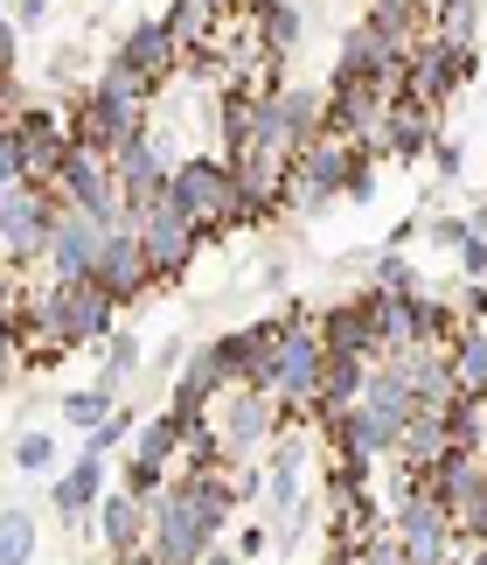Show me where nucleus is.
<instances>
[{"instance_id": "1", "label": "nucleus", "mask_w": 487, "mask_h": 565, "mask_svg": "<svg viewBox=\"0 0 487 565\" xmlns=\"http://www.w3.org/2000/svg\"><path fill=\"white\" fill-rule=\"evenodd\" d=\"M167 203L182 210L203 237H216V231H244V224H264L258 203L244 195L237 168H230L224 154H182V161H174V175H167Z\"/></svg>"}, {"instance_id": "2", "label": "nucleus", "mask_w": 487, "mask_h": 565, "mask_svg": "<svg viewBox=\"0 0 487 565\" xmlns=\"http://www.w3.org/2000/svg\"><path fill=\"white\" fill-rule=\"evenodd\" d=\"M376 154L356 140H335V134H321L306 154L293 161V175H285V216H321L327 203H342L348 182L362 175Z\"/></svg>"}, {"instance_id": "3", "label": "nucleus", "mask_w": 487, "mask_h": 565, "mask_svg": "<svg viewBox=\"0 0 487 565\" xmlns=\"http://www.w3.org/2000/svg\"><path fill=\"white\" fill-rule=\"evenodd\" d=\"M327 134V84H272L258 105V147L300 161Z\"/></svg>"}, {"instance_id": "4", "label": "nucleus", "mask_w": 487, "mask_h": 565, "mask_svg": "<svg viewBox=\"0 0 487 565\" xmlns=\"http://www.w3.org/2000/svg\"><path fill=\"white\" fill-rule=\"evenodd\" d=\"M209 419H216V447H224V468H244V461H258V454L279 440L285 405L272 398V391H224V398L209 405Z\"/></svg>"}, {"instance_id": "5", "label": "nucleus", "mask_w": 487, "mask_h": 565, "mask_svg": "<svg viewBox=\"0 0 487 565\" xmlns=\"http://www.w3.org/2000/svg\"><path fill=\"white\" fill-rule=\"evenodd\" d=\"M50 224H56V195L35 182H14L0 195V266L29 273L50 258Z\"/></svg>"}, {"instance_id": "6", "label": "nucleus", "mask_w": 487, "mask_h": 565, "mask_svg": "<svg viewBox=\"0 0 487 565\" xmlns=\"http://www.w3.org/2000/svg\"><path fill=\"white\" fill-rule=\"evenodd\" d=\"M321 363H327V350H321L314 321H285V335L272 350V371H264V391H272L285 412H314L321 405Z\"/></svg>"}, {"instance_id": "7", "label": "nucleus", "mask_w": 487, "mask_h": 565, "mask_svg": "<svg viewBox=\"0 0 487 565\" xmlns=\"http://www.w3.org/2000/svg\"><path fill=\"white\" fill-rule=\"evenodd\" d=\"M14 175L21 182H35V189H50L63 175V161L77 154V140H71V113H56V105H29L14 126Z\"/></svg>"}, {"instance_id": "8", "label": "nucleus", "mask_w": 487, "mask_h": 565, "mask_svg": "<svg viewBox=\"0 0 487 565\" xmlns=\"http://www.w3.org/2000/svg\"><path fill=\"white\" fill-rule=\"evenodd\" d=\"M216 537H224V531H216L174 482H167L161 503H147V552L161 558V565H195V558L216 545Z\"/></svg>"}, {"instance_id": "9", "label": "nucleus", "mask_w": 487, "mask_h": 565, "mask_svg": "<svg viewBox=\"0 0 487 565\" xmlns=\"http://www.w3.org/2000/svg\"><path fill=\"white\" fill-rule=\"evenodd\" d=\"M487 77V63L474 56V50H459V42H439V35H425L411 50V77H404V92L418 98V105H446L453 92H467V84H480Z\"/></svg>"}, {"instance_id": "10", "label": "nucleus", "mask_w": 487, "mask_h": 565, "mask_svg": "<svg viewBox=\"0 0 487 565\" xmlns=\"http://www.w3.org/2000/svg\"><path fill=\"white\" fill-rule=\"evenodd\" d=\"M140 245H147V266H153V287H174V279H182L188 266H195V252H203V231L188 224L182 210L167 203H153L147 216H140Z\"/></svg>"}, {"instance_id": "11", "label": "nucleus", "mask_w": 487, "mask_h": 565, "mask_svg": "<svg viewBox=\"0 0 487 565\" xmlns=\"http://www.w3.org/2000/svg\"><path fill=\"white\" fill-rule=\"evenodd\" d=\"M383 126H390V98L376 84L356 77H327V134L335 140H356V147H383Z\"/></svg>"}, {"instance_id": "12", "label": "nucleus", "mask_w": 487, "mask_h": 565, "mask_svg": "<svg viewBox=\"0 0 487 565\" xmlns=\"http://www.w3.org/2000/svg\"><path fill=\"white\" fill-rule=\"evenodd\" d=\"M56 203H71V210H91L98 224H126V210H119V182H112V161L91 154V147H77L71 161H63V175L50 182Z\"/></svg>"}, {"instance_id": "13", "label": "nucleus", "mask_w": 487, "mask_h": 565, "mask_svg": "<svg viewBox=\"0 0 487 565\" xmlns=\"http://www.w3.org/2000/svg\"><path fill=\"white\" fill-rule=\"evenodd\" d=\"M105 231L112 224H98L91 210H71V203H56V224H50V279H91L98 273V252H105Z\"/></svg>"}, {"instance_id": "14", "label": "nucleus", "mask_w": 487, "mask_h": 565, "mask_svg": "<svg viewBox=\"0 0 487 565\" xmlns=\"http://www.w3.org/2000/svg\"><path fill=\"white\" fill-rule=\"evenodd\" d=\"M390 531H397V545H404V565H446L453 558V516H446V503H432L425 489L390 510Z\"/></svg>"}, {"instance_id": "15", "label": "nucleus", "mask_w": 487, "mask_h": 565, "mask_svg": "<svg viewBox=\"0 0 487 565\" xmlns=\"http://www.w3.org/2000/svg\"><path fill=\"white\" fill-rule=\"evenodd\" d=\"M56 315H63L71 350H98V342L119 329V300L105 294L98 279H56Z\"/></svg>"}, {"instance_id": "16", "label": "nucleus", "mask_w": 487, "mask_h": 565, "mask_svg": "<svg viewBox=\"0 0 487 565\" xmlns=\"http://www.w3.org/2000/svg\"><path fill=\"white\" fill-rule=\"evenodd\" d=\"M119 63H132L153 92H161L167 77H182V63H188V42L167 29V14H147V21H132V29L119 35Z\"/></svg>"}, {"instance_id": "17", "label": "nucleus", "mask_w": 487, "mask_h": 565, "mask_svg": "<svg viewBox=\"0 0 487 565\" xmlns=\"http://www.w3.org/2000/svg\"><path fill=\"white\" fill-rule=\"evenodd\" d=\"M306 461H314V433L279 426V440L264 447V503H272V516L306 503Z\"/></svg>"}, {"instance_id": "18", "label": "nucleus", "mask_w": 487, "mask_h": 565, "mask_svg": "<svg viewBox=\"0 0 487 565\" xmlns=\"http://www.w3.org/2000/svg\"><path fill=\"white\" fill-rule=\"evenodd\" d=\"M91 279L119 300V308H126V300H140V294H153V266H147L140 231H132V224H112V231H105V252H98V273H91Z\"/></svg>"}, {"instance_id": "19", "label": "nucleus", "mask_w": 487, "mask_h": 565, "mask_svg": "<svg viewBox=\"0 0 487 565\" xmlns=\"http://www.w3.org/2000/svg\"><path fill=\"white\" fill-rule=\"evenodd\" d=\"M224 391H237L224 350H216V342H188L182 371H174V398H167V412H174V419H188V412H209Z\"/></svg>"}, {"instance_id": "20", "label": "nucleus", "mask_w": 487, "mask_h": 565, "mask_svg": "<svg viewBox=\"0 0 487 565\" xmlns=\"http://www.w3.org/2000/svg\"><path fill=\"white\" fill-rule=\"evenodd\" d=\"M432 147H439V113H432V105H418L411 92L390 98V126H383L376 161H425Z\"/></svg>"}, {"instance_id": "21", "label": "nucleus", "mask_w": 487, "mask_h": 565, "mask_svg": "<svg viewBox=\"0 0 487 565\" xmlns=\"http://www.w3.org/2000/svg\"><path fill=\"white\" fill-rule=\"evenodd\" d=\"M105 475H112V461H105V454H77V461L56 475L50 503H56V516H63L71 531L91 524V510H98V495H105Z\"/></svg>"}, {"instance_id": "22", "label": "nucleus", "mask_w": 487, "mask_h": 565, "mask_svg": "<svg viewBox=\"0 0 487 565\" xmlns=\"http://www.w3.org/2000/svg\"><path fill=\"white\" fill-rule=\"evenodd\" d=\"M91 531H98V545L112 552V558H132V552L147 545V503H140V495H126V489H105L98 510H91Z\"/></svg>"}, {"instance_id": "23", "label": "nucleus", "mask_w": 487, "mask_h": 565, "mask_svg": "<svg viewBox=\"0 0 487 565\" xmlns=\"http://www.w3.org/2000/svg\"><path fill=\"white\" fill-rule=\"evenodd\" d=\"M362 412H369V419H376V426H383L390 440H397V433H404V419L418 412V398H411V384L397 377L390 363H369V384H362Z\"/></svg>"}, {"instance_id": "24", "label": "nucleus", "mask_w": 487, "mask_h": 565, "mask_svg": "<svg viewBox=\"0 0 487 565\" xmlns=\"http://www.w3.org/2000/svg\"><path fill=\"white\" fill-rule=\"evenodd\" d=\"M446 447H453V440H446V412H411L404 433H397V447H390V461L411 468V475H425Z\"/></svg>"}, {"instance_id": "25", "label": "nucleus", "mask_w": 487, "mask_h": 565, "mask_svg": "<svg viewBox=\"0 0 487 565\" xmlns=\"http://www.w3.org/2000/svg\"><path fill=\"white\" fill-rule=\"evenodd\" d=\"M258 105H264V92H244V84H230V92L216 98V140H224V161H237L244 147H258Z\"/></svg>"}, {"instance_id": "26", "label": "nucleus", "mask_w": 487, "mask_h": 565, "mask_svg": "<svg viewBox=\"0 0 487 565\" xmlns=\"http://www.w3.org/2000/svg\"><path fill=\"white\" fill-rule=\"evenodd\" d=\"M446 363H453V391H459V398L487 405V321H467V329L453 335Z\"/></svg>"}, {"instance_id": "27", "label": "nucleus", "mask_w": 487, "mask_h": 565, "mask_svg": "<svg viewBox=\"0 0 487 565\" xmlns=\"http://www.w3.org/2000/svg\"><path fill=\"white\" fill-rule=\"evenodd\" d=\"M237 14H244L237 0H174V8H167V29L182 35L188 50H203V42H216Z\"/></svg>"}, {"instance_id": "28", "label": "nucleus", "mask_w": 487, "mask_h": 565, "mask_svg": "<svg viewBox=\"0 0 487 565\" xmlns=\"http://www.w3.org/2000/svg\"><path fill=\"white\" fill-rule=\"evenodd\" d=\"M314 335H321V350H335V356H362V363H369L362 294H356V300H335V308H321V315H314Z\"/></svg>"}, {"instance_id": "29", "label": "nucleus", "mask_w": 487, "mask_h": 565, "mask_svg": "<svg viewBox=\"0 0 487 565\" xmlns=\"http://www.w3.org/2000/svg\"><path fill=\"white\" fill-rule=\"evenodd\" d=\"M98 350H105V371H98V391H105V398L119 405L126 391H132V377L147 371V356H140V335H132V329H112V335L98 342Z\"/></svg>"}, {"instance_id": "30", "label": "nucleus", "mask_w": 487, "mask_h": 565, "mask_svg": "<svg viewBox=\"0 0 487 565\" xmlns=\"http://www.w3.org/2000/svg\"><path fill=\"white\" fill-rule=\"evenodd\" d=\"M487 29V0H432V35L474 50V35Z\"/></svg>"}, {"instance_id": "31", "label": "nucleus", "mask_w": 487, "mask_h": 565, "mask_svg": "<svg viewBox=\"0 0 487 565\" xmlns=\"http://www.w3.org/2000/svg\"><path fill=\"white\" fill-rule=\"evenodd\" d=\"M132 454L153 468H174L182 461V426H174V412H161V419H147V426H132Z\"/></svg>"}, {"instance_id": "32", "label": "nucleus", "mask_w": 487, "mask_h": 565, "mask_svg": "<svg viewBox=\"0 0 487 565\" xmlns=\"http://www.w3.org/2000/svg\"><path fill=\"white\" fill-rule=\"evenodd\" d=\"M91 92H98V98H112V105H140V113L153 105V84H147L140 71H132V63H119V56H112V63H105V71L91 77Z\"/></svg>"}, {"instance_id": "33", "label": "nucleus", "mask_w": 487, "mask_h": 565, "mask_svg": "<svg viewBox=\"0 0 487 565\" xmlns=\"http://www.w3.org/2000/svg\"><path fill=\"white\" fill-rule=\"evenodd\" d=\"M369 279H376V294H404V300H418V294H425V279H418V266H411L404 252H390V245L369 258Z\"/></svg>"}, {"instance_id": "34", "label": "nucleus", "mask_w": 487, "mask_h": 565, "mask_svg": "<svg viewBox=\"0 0 487 565\" xmlns=\"http://www.w3.org/2000/svg\"><path fill=\"white\" fill-rule=\"evenodd\" d=\"M56 412H63V426H77V433H98L105 419H112V398H105V391L91 384V391H63V398H56Z\"/></svg>"}, {"instance_id": "35", "label": "nucleus", "mask_w": 487, "mask_h": 565, "mask_svg": "<svg viewBox=\"0 0 487 565\" xmlns=\"http://www.w3.org/2000/svg\"><path fill=\"white\" fill-rule=\"evenodd\" d=\"M29 558H35V516L0 510V565H29Z\"/></svg>"}, {"instance_id": "36", "label": "nucleus", "mask_w": 487, "mask_h": 565, "mask_svg": "<svg viewBox=\"0 0 487 565\" xmlns=\"http://www.w3.org/2000/svg\"><path fill=\"white\" fill-rule=\"evenodd\" d=\"M119 489H126V495H140V503H161V495H167V468H153V461H140V454L126 447V461H119Z\"/></svg>"}, {"instance_id": "37", "label": "nucleus", "mask_w": 487, "mask_h": 565, "mask_svg": "<svg viewBox=\"0 0 487 565\" xmlns=\"http://www.w3.org/2000/svg\"><path fill=\"white\" fill-rule=\"evenodd\" d=\"M14 468L21 475H50L56 468V433H42V426L14 433Z\"/></svg>"}, {"instance_id": "38", "label": "nucleus", "mask_w": 487, "mask_h": 565, "mask_svg": "<svg viewBox=\"0 0 487 565\" xmlns=\"http://www.w3.org/2000/svg\"><path fill=\"white\" fill-rule=\"evenodd\" d=\"M306 531H314V503H300V510H279V516H272V552H279V558H293Z\"/></svg>"}, {"instance_id": "39", "label": "nucleus", "mask_w": 487, "mask_h": 565, "mask_svg": "<svg viewBox=\"0 0 487 565\" xmlns=\"http://www.w3.org/2000/svg\"><path fill=\"white\" fill-rule=\"evenodd\" d=\"M126 440H132V405H119L98 433H84V454H112V447H126Z\"/></svg>"}, {"instance_id": "40", "label": "nucleus", "mask_w": 487, "mask_h": 565, "mask_svg": "<svg viewBox=\"0 0 487 565\" xmlns=\"http://www.w3.org/2000/svg\"><path fill=\"white\" fill-rule=\"evenodd\" d=\"M77 71H84V50H77V42H63V50L50 56V84H56L63 98H71V92H84V84H77Z\"/></svg>"}, {"instance_id": "41", "label": "nucleus", "mask_w": 487, "mask_h": 565, "mask_svg": "<svg viewBox=\"0 0 487 565\" xmlns=\"http://www.w3.org/2000/svg\"><path fill=\"white\" fill-rule=\"evenodd\" d=\"M356 558H362V565H404V545H397V531L383 524V531H369L362 545H356Z\"/></svg>"}, {"instance_id": "42", "label": "nucleus", "mask_w": 487, "mask_h": 565, "mask_svg": "<svg viewBox=\"0 0 487 565\" xmlns=\"http://www.w3.org/2000/svg\"><path fill=\"white\" fill-rule=\"evenodd\" d=\"M425 231H432V245H446V252H459L467 237H480L467 216H425Z\"/></svg>"}, {"instance_id": "43", "label": "nucleus", "mask_w": 487, "mask_h": 565, "mask_svg": "<svg viewBox=\"0 0 487 565\" xmlns=\"http://www.w3.org/2000/svg\"><path fill=\"white\" fill-rule=\"evenodd\" d=\"M264 552H272V524H244V531H237V558L251 565V558H264Z\"/></svg>"}, {"instance_id": "44", "label": "nucleus", "mask_w": 487, "mask_h": 565, "mask_svg": "<svg viewBox=\"0 0 487 565\" xmlns=\"http://www.w3.org/2000/svg\"><path fill=\"white\" fill-rule=\"evenodd\" d=\"M432 168H439V182H459V175H467V154H459L453 140H439L432 147Z\"/></svg>"}, {"instance_id": "45", "label": "nucleus", "mask_w": 487, "mask_h": 565, "mask_svg": "<svg viewBox=\"0 0 487 565\" xmlns=\"http://www.w3.org/2000/svg\"><path fill=\"white\" fill-rule=\"evenodd\" d=\"M21 294H29V279H21L14 266H0V321H14V308H21Z\"/></svg>"}, {"instance_id": "46", "label": "nucleus", "mask_w": 487, "mask_h": 565, "mask_svg": "<svg viewBox=\"0 0 487 565\" xmlns=\"http://www.w3.org/2000/svg\"><path fill=\"white\" fill-rule=\"evenodd\" d=\"M182 356H188V342L174 335V342H161V350H153V363H147V371H153V377H174V371H182Z\"/></svg>"}, {"instance_id": "47", "label": "nucleus", "mask_w": 487, "mask_h": 565, "mask_svg": "<svg viewBox=\"0 0 487 565\" xmlns=\"http://www.w3.org/2000/svg\"><path fill=\"white\" fill-rule=\"evenodd\" d=\"M8 21L14 29H42V21H50V0H8Z\"/></svg>"}, {"instance_id": "48", "label": "nucleus", "mask_w": 487, "mask_h": 565, "mask_svg": "<svg viewBox=\"0 0 487 565\" xmlns=\"http://www.w3.org/2000/svg\"><path fill=\"white\" fill-rule=\"evenodd\" d=\"M14 63H21V29L0 14V77H14Z\"/></svg>"}, {"instance_id": "49", "label": "nucleus", "mask_w": 487, "mask_h": 565, "mask_svg": "<svg viewBox=\"0 0 487 565\" xmlns=\"http://www.w3.org/2000/svg\"><path fill=\"white\" fill-rule=\"evenodd\" d=\"M459 273H467V279H487V237H467V245H459Z\"/></svg>"}, {"instance_id": "50", "label": "nucleus", "mask_w": 487, "mask_h": 565, "mask_svg": "<svg viewBox=\"0 0 487 565\" xmlns=\"http://www.w3.org/2000/svg\"><path fill=\"white\" fill-rule=\"evenodd\" d=\"M342 203H376V161L362 168V175H356V182H348V195H342Z\"/></svg>"}, {"instance_id": "51", "label": "nucleus", "mask_w": 487, "mask_h": 565, "mask_svg": "<svg viewBox=\"0 0 487 565\" xmlns=\"http://www.w3.org/2000/svg\"><path fill=\"white\" fill-rule=\"evenodd\" d=\"M195 565H244V558H237V545H224V537H216V545L195 558Z\"/></svg>"}, {"instance_id": "52", "label": "nucleus", "mask_w": 487, "mask_h": 565, "mask_svg": "<svg viewBox=\"0 0 487 565\" xmlns=\"http://www.w3.org/2000/svg\"><path fill=\"white\" fill-rule=\"evenodd\" d=\"M453 545H459V558H467V565H487V537H453Z\"/></svg>"}, {"instance_id": "53", "label": "nucleus", "mask_w": 487, "mask_h": 565, "mask_svg": "<svg viewBox=\"0 0 487 565\" xmlns=\"http://www.w3.org/2000/svg\"><path fill=\"white\" fill-rule=\"evenodd\" d=\"M237 8H244V14H258V8H279V0H237Z\"/></svg>"}, {"instance_id": "54", "label": "nucleus", "mask_w": 487, "mask_h": 565, "mask_svg": "<svg viewBox=\"0 0 487 565\" xmlns=\"http://www.w3.org/2000/svg\"><path fill=\"white\" fill-rule=\"evenodd\" d=\"M390 8H432V0H390Z\"/></svg>"}, {"instance_id": "55", "label": "nucleus", "mask_w": 487, "mask_h": 565, "mask_svg": "<svg viewBox=\"0 0 487 565\" xmlns=\"http://www.w3.org/2000/svg\"><path fill=\"white\" fill-rule=\"evenodd\" d=\"M8 189H14V175H8V168H0V195H8Z\"/></svg>"}, {"instance_id": "56", "label": "nucleus", "mask_w": 487, "mask_h": 565, "mask_svg": "<svg viewBox=\"0 0 487 565\" xmlns=\"http://www.w3.org/2000/svg\"><path fill=\"white\" fill-rule=\"evenodd\" d=\"M480 92H487V84H480Z\"/></svg>"}]
</instances>
